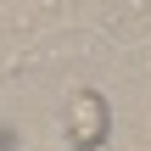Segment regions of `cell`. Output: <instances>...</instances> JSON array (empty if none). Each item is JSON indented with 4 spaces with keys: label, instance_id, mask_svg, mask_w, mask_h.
Returning a JSON list of instances; mask_svg holds the SVG:
<instances>
[{
    "label": "cell",
    "instance_id": "obj_2",
    "mask_svg": "<svg viewBox=\"0 0 151 151\" xmlns=\"http://www.w3.org/2000/svg\"><path fill=\"white\" fill-rule=\"evenodd\" d=\"M95 151H118V146H95Z\"/></svg>",
    "mask_w": 151,
    "mask_h": 151
},
{
    "label": "cell",
    "instance_id": "obj_1",
    "mask_svg": "<svg viewBox=\"0 0 151 151\" xmlns=\"http://www.w3.org/2000/svg\"><path fill=\"white\" fill-rule=\"evenodd\" d=\"M106 129H112V106L101 90H73L67 95V140L78 151H95L106 146Z\"/></svg>",
    "mask_w": 151,
    "mask_h": 151
}]
</instances>
